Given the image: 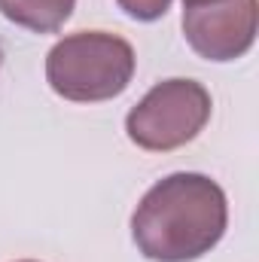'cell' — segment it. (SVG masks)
Segmentation results:
<instances>
[{"instance_id": "1", "label": "cell", "mask_w": 259, "mask_h": 262, "mask_svg": "<svg viewBox=\"0 0 259 262\" xmlns=\"http://www.w3.org/2000/svg\"><path fill=\"white\" fill-rule=\"evenodd\" d=\"M229 226L226 192L207 174L177 171L146 189L131 213V238L153 262H195Z\"/></svg>"}, {"instance_id": "2", "label": "cell", "mask_w": 259, "mask_h": 262, "mask_svg": "<svg viewBox=\"0 0 259 262\" xmlns=\"http://www.w3.org/2000/svg\"><path fill=\"white\" fill-rule=\"evenodd\" d=\"M134 49L125 37L107 31H79L58 40L46 55L49 89L73 104L113 101L131 85Z\"/></svg>"}, {"instance_id": "3", "label": "cell", "mask_w": 259, "mask_h": 262, "mask_svg": "<svg viewBox=\"0 0 259 262\" xmlns=\"http://www.w3.org/2000/svg\"><path fill=\"white\" fill-rule=\"evenodd\" d=\"M210 92L195 79L156 82L125 116L128 140L146 152H168L192 143L210 122Z\"/></svg>"}, {"instance_id": "4", "label": "cell", "mask_w": 259, "mask_h": 262, "mask_svg": "<svg viewBox=\"0 0 259 262\" xmlns=\"http://www.w3.org/2000/svg\"><path fill=\"white\" fill-rule=\"evenodd\" d=\"M256 0H183V34L195 55L235 61L256 40Z\"/></svg>"}, {"instance_id": "5", "label": "cell", "mask_w": 259, "mask_h": 262, "mask_svg": "<svg viewBox=\"0 0 259 262\" xmlns=\"http://www.w3.org/2000/svg\"><path fill=\"white\" fill-rule=\"evenodd\" d=\"M76 0H0V15L34 34H55L73 15Z\"/></svg>"}, {"instance_id": "6", "label": "cell", "mask_w": 259, "mask_h": 262, "mask_svg": "<svg viewBox=\"0 0 259 262\" xmlns=\"http://www.w3.org/2000/svg\"><path fill=\"white\" fill-rule=\"evenodd\" d=\"M116 3L125 9V15L137 18V21H156L171 9L174 0H116Z\"/></svg>"}, {"instance_id": "7", "label": "cell", "mask_w": 259, "mask_h": 262, "mask_svg": "<svg viewBox=\"0 0 259 262\" xmlns=\"http://www.w3.org/2000/svg\"><path fill=\"white\" fill-rule=\"evenodd\" d=\"M18 262H37V259H18Z\"/></svg>"}]
</instances>
